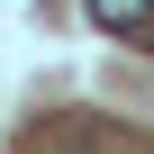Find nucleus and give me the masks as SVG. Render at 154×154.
Returning a JSON list of instances; mask_svg holds the SVG:
<instances>
[{"mask_svg":"<svg viewBox=\"0 0 154 154\" xmlns=\"http://www.w3.org/2000/svg\"><path fill=\"white\" fill-rule=\"evenodd\" d=\"M145 9H154V0H91V18H100L109 36H127V27H145Z\"/></svg>","mask_w":154,"mask_h":154,"instance_id":"obj_1","label":"nucleus"}]
</instances>
